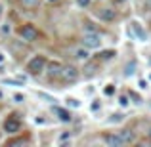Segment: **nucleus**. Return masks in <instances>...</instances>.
<instances>
[{
	"label": "nucleus",
	"instance_id": "nucleus-4",
	"mask_svg": "<svg viewBox=\"0 0 151 147\" xmlns=\"http://www.w3.org/2000/svg\"><path fill=\"white\" fill-rule=\"evenodd\" d=\"M78 77H81V73H78V69L75 65H63L61 67L59 80H63V82H75Z\"/></svg>",
	"mask_w": 151,
	"mask_h": 147
},
{
	"label": "nucleus",
	"instance_id": "nucleus-11",
	"mask_svg": "<svg viewBox=\"0 0 151 147\" xmlns=\"http://www.w3.org/2000/svg\"><path fill=\"white\" fill-rule=\"evenodd\" d=\"M88 57H90V48L82 46V48L75 50V59H77V61H86Z\"/></svg>",
	"mask_w": 151,
	"mask_h": 147
},
{
	"label": "nucleus",
	"instance_id": "nucleus-28",
	"mask_svg": "<svg viewBox=\"0 0 151 147\" xmlns=\"http://www.w3.org/2000/svg\"><path fill=\"white\" fill-rule=\"evenodd\" d=\"M50 2H55V0H50Z\"/></svg>",
	"mask_w": 151,
	"mask_h": 147
},
{
	"label": "nucleus",
	"instance_id": "nucleus-17",
	"mask_svg": "<svg viewBox=\"0 0 151 147\" xmlns=\"http://www.w3.org/2000/svg\"><path fill=\"white\" fill-rule=\"evenodd\" d=\"M67 105L69 107H81V101L75 99V98H67Z\"/></svg>",
	"mask_w": 151,
	"mask_h": 147
},
{
	"label": "nucleus",
	"instance_id": "nucleus-1",
	"mask_svg": "<svg viewBox=\"0 0 151 147\" xmlns=\"http://www.w3.org/2000/svg\"><path fill=\"white\" fill-rule=\"evenodd\" d=\"M46 65H48V61H46L44 55H35V57H31L27 61V73L33 75V77H38L46 69Z\"/></svg>",
	"mask_w": 151,
	"mask_h": 147
},
{
	"label": "nucleus",
	"instance_id": "nucleus-24",
	"mask_svg": "<svg viewBox=\"0 0 151 147\" xmlns=\"http://www.w3.org/2000/svg\"><path fill=\"white\" fill-rule=\"evenodd\" d=\"M145 8H147V10L151 11V0H145Z\"/></svg>",
	"mask_w": 151,
	"mask_h": 147
},
{
	"label": "nucleus",
	"instance_id": "nucleus-22",
	"mask_svg": "<svg viewBox=\"0 0 151 147\" xmlns=\"http://www.w3.org/2000/svg\"><path fill=\"white\" fill-rule=\"evenodd\" d=\"M121 118H122V115H121V113H115V115H113V118H109V122H119Z\"/></svg>",
	"mask_w": 151,
	"mask_h": 147
},
{
	"label": "nucleus",
	"instance_id": "nucleus-6",
	"mask_svg": "<svg viewBox=\"0 0 151 147\" xmlns=\"http://www.w3.org/2000/svg\"><path fill=\"white\" fill-rule=\"evenodd\" d=\"M101 140H103V143H105V145H109V147H122V145H124V141L121 140L119 132L101 134Z\"/></svg>",
	"mask_w": 151,
	"mask_h": 147
},
{
	"label": "nucleus",
	"instance_id": "nucleus-20",
	"mask_svg": "<svg viewBox=\"0 0 151 147\" xmlns=\"http://www.w3.org/2000/svg\"><path fill=\"white\" fill-rule=\"evenodd\" d=\"M128 96L134 99V103H138V105H140V103H142V98H140V96H136V94H134V92H128Z\"/></svg>",
	"mask_w": 151,
	"mask_h": 147
},
{
	"label": "nucleus",
	"instance_id": "nucleus-23",
	"mask_svg": "<svg viewBox=\"0 0 151 147\" xmlns=\"http://www.w3.org/2000/svg\"><path fill=\"white\" fill-rule=\"evenodd\" d=\"M111 2H113L115 6H122V4H126L128 0H111Z\"/></svg>",
	"mask_w": 151,
	"mask_h": 147
},
{
	"label": "nucleus",
	"instance_id": "nucleus-15",
	"mask_svg": "<svg viewBox=\"0 0 151 147\" xmlns=\"http://www.w3.org/2000/svg\"><path fill=\"white\" fill-rule=\"evenodd\" d=\"M111 57H115V50H109V52L100 54V59H111Z\"/></svg>",
	"mask_w": 151,
	"mask_h": 147
},
{
	"label": "nucleus",
	"instance_id": "nucleus-21",
	"mask_svg": "<svg viewBox=\"0 0 151 147\" xmlns=\"http://www.w3.org/2000/svg\"><path fill=\"white\" fill-rule=\"evenodd\" d=\"M23 99H25V96H23V94H14V101H15V103H21Z\"/></svg>",
	"mask_w": 151,
	"mask_h": 147
},
{
	"label": "nucleus",
	"instance_id": "nucleus-8",
	"mask_svg": "<svg viewBox=\"0 0 151 147\" xmlns=\"http://www.w3.org/2000/svg\"><path fill=\"white\" fill-rule=\"evenodd\" d=\"M52 113L58 117V120H61V122H69L71 120V113L67 109H63V107H58V105H54L52 107Z\"/></svg>",
	"mask_w": 151,
	"mask_h": 147
},
{
	"label": "nucleus",
	"instance_id": "nucleus-16",
	"mask_svg": "<svg viewBox=\"0 0 151 147\" xmlns=\"http://www.w3.org/2000/svg\"><path fill=\"white\" fill-rule=\"evenodd\" d=\"M103 94H105V96H113V94H115V86L113 84H107L105 88H103Z\"/></svg>",
	"mask_w": 151,
	"mask_h": 147
},
{
	"label": "nucleus",
	"instance_id": "nucleus-12",
	"mask_svg": "<svg viewBox=\"0 0 151 147\" xmlns=\"http://www.w3.org/2000/svg\"><path fill=\"white\" fill-rule=\"evenodd\" d=\"M132 31H134V34L138 37V40H145V38H147V33L144 31V27H142L138 21L132 23Z\"/></svg>",
	"mask_w": 151,
	"mask_h": 147
},
{
	"label": "nucleus",
	"instance_id": "nucleus-14",
	"mask_svg": "<svg viewBox=\"0 0 151 147\" xmlns=\"http://www.w3.org/2000/svg\"><path fill=\"white\" fill-rule=\"evenodd\" d=\"M134 71H136V63H134V61H130L128 65H126V69H124V75H126V77H132V75H134Z\"/></svg>",
	"mask_w": 151,
	"mask_h": 147
},
{
	"label": "nucleus",
	"instance_id": "nucleus-25",
	"mask_svg": "<svg viewBox=\"0 0 151 147\" xmlns=\"http://www.w3.org/2000/svg\"><path fill=\"white\" fill-rule=\"evenodd\" d=\"M4 61V54H2V52H0V63H2Z\"/></svg>",
	"mask_w": 151,
	"mask_h": 147
},
{
	"label": "nucleus",
	"instance_id": "nucleus-13",
	"mask_svg": "<svg viewBox=\"0 0 151 147\" xmlns=\"http://www.w3.org/2000/svg\"><path fill=\"white\" fill-rule=\"evenodd\" d=\"M19 2L25 10H35V8L40 6V0H19Z\"/></svg>",
	"mask_w": 151,
	"mask_h": 147
},
{
	"label": "nucleus",
	"instance_id": "nucleus-27",
	"mask_svg": "<svg viewBox=\"0 0 151 147\" xmlns=\"http://www.w3.org/2000/svg\"><path fill=\"white\" fill-rule=\"evenodd\" d=\"M0 14H2V4H0Z\"/></svg>",
	"mask_w": 151,
	"mask_h": 147
},
{
	"label": "nucleus",
	"instance_id": "nucleus-5",
	"mask_svg": "<svg viewBox=\"0 0 151 147\" xmlns=\"http://www.w3.org/2000/svg\"><path fill=\"white\" fill-rule=\"evenodd\" d=\"M19 130H21V120H19V118H15V115H12V117H8L6 120H4V132H8V134H17Z\"/></svg>",
	"mask_w": 151,
	"mask_h": 147
},
{
	"label": "nucleus",
	"instance_id": "nucleus-2",
	"mask_svg": "<svg viewBox=\"0 0 151 147\" xmlns=\"http://www.w3.org/2000/svg\"><path fill=\"white\" fill-rule=\"evenodd\" d=\"M82 46H86L90 50L101 48V34L98 31H86L84 37H82Z\"/></svg>",
	"mask_w": 151,
	"mask_h": 147
},
{
	"label": "nucleus",
	"instance_id": "nucleus-10",
	"mask_svg": "<svg viewBox=\"0 0 151 147\" xmlns=\"http://www.w3.org/2000/svg\"><path fill=\"white\" fill-rule=\"evenodd\" d=\"M61 63H48L46 65V71H48V77H52V78H55L58 77L59 78V75H61Z\"/></svg>",
	"mask_w": 151,
	"mask_h": 147
},
{
	"label": "nucleus",
	"instance_id": "nucleus-3",
	"mask_svg": "<svg viewBox=\"0 0 151 147\" xmlns=\"http://www.w3.org/2000/svg\"><path fill=\"white\" fill-rule=\"evenodd\" d=\"M19 37H21L25 42H37L38 37H40V33H38V29L33 25V23H25V25L19 29Z\"/></svg>",
	"mask_w": 151,
	"mask_h": 147
},
{
	"label": "nucleus",
	"instance_id": "nucleus-18",
	"mask_svg": "<svg viewBox=\"0 0 151 147\" xmlns=\"http://www.w3.org/2000/svg\"><path fill=\"white\" fill-rule=\"evenodd\" d=\"M128 96H121V98H119V105H121V107H128Z\"/></svg>",
	"mask_w": 151,
	"mask_h": 147
},
{
	"label": "nucleus",
	"instance_id": "nucleus-7",
	"mask_svg": "<svg viewBox=\"0 0 151 147\" xmlns=\"http://www.w3.org/2000/svg\"><path fill=\"white\" fill-rule=\"evenodd\" d=\"M98 17L105 23H113L115 19H117V11H115L113 8H100V10H98Z\"/></svg>",
	"mask_w": 151,
	"mask_h": 147
},
{
	"label": "nucleus",
	"instance_id": "nucleus-26",
	"mask_svg": "<svg viewBox=\"0 0 151 147\" xmlns=\"http://www.w3.org/2000/svg\"><path fill=\"white\" fill-rule=\"evenodd\" d=\"M147 136H149V140H151V128H149V132H147Z\"/></svg>",
	"mask_w": 151,
	"mask_h": 147
},
{
	"label": "nucleus",
	"instance_id": "nucleus-9",
	"mask_svg": "<svg viewBox=\"0 0 151 147\" xmlns=\"http://www.w3.org/2000/svg\"><path fill=\"white\" fill-rule=\"evenodd\" d=\"M119 136H121V140L124 141V145L134 143V141H136V134H134L130 128H122V130H119Z\"/></svg>",
	"mask_w": 151,
	"mask_h": 147
},
{
	"label": "nucleus",
	"instance_id": "nucleus-19",
	"mask_svg": "<svg viewBox=\"0 0 151 147\" xmlns=\"http://www.w3.org/2000/svg\"><path fill=\"white\" fill-rule=\"evenodd\" d=\"M77 4H78L81 8H88L90 4H92V0H77Z\"/></svg>",
	"mask_w": 151,
	"mask_h": 147
}]
</instances>
